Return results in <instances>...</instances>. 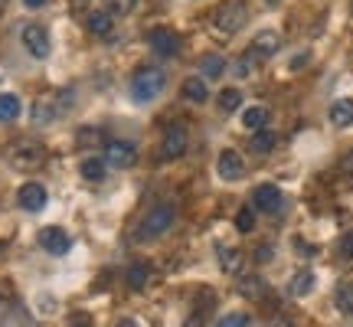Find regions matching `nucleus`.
<instances>
[{
	"mask_svg": "<svg viewBox=\"0 0 353 327\" xmlns=\"http://www.w3.org/2000/svg\"><path fill=\"white\" fill-rule=\"evenodd\" d=\"M174 216H176V203H170V200L154 203L151 210L144 213V219L138 223V229H134V242H154V239H161L167 229L174 226Z\"/></svg>",
	"mask_w": 353,
	"mask_h": 327,
	"instance_id": "obj_1",
	"label": "nucleus"
},
{
	"mask_svg": "<svg viewBox=\"0 0 353 327\" xmlns=\"http://www.w3.org/2000/svg\"><path fill=\"white\" fill-rule=\"evenodd\" d=\"M164 86H167L164 69L144 66V69H138V72H134V79H131V99L138 101V105H151V101L164 92Z\"/></svg>",
	"mask_w": 353,
	"mask_h": 327,
	"instance_id": "obj_2",
	"label": "nucleus"
},
{
	"mask_svg": "<svg viewBox=\"0 0 353 327\" xmlns=\"http://www.w3.org/2000/svg\"><path fill=\"white\" fill-rule=\"evenodd\" d=\"M7 161H10V167L30 174V170H37V167L46 164V148L33 138H17L10 148H7Z\"/></svg>",
	"mask_w": 353,
	"mask_h": 327,
	"instance_id": "obj_3",
	"label": "nucleus"
},
{
	"mask_svg": "<svg viewBox=\"0 0 353 327\" xmlns=\"http://www.w3.org/2000/svg\"><path fill=\"white\" fill-rule=\"evenodd\" d=\"M245 23H249V7H245L242 0H226V3H219L213 13L216 37H232V33H239Z\"/></svg>",
	"mask_w": 353,
	"mask_h": 327,
	"instance_id": "obj_4",
	"label": "nucleus"
},
{
	"mask_svg": "<svg viewBox=\"0 0 353 327\" xmlns=\"http://www.w3.org/2000/svg\"><path fill=\"white\" fill-rule=\"evenodd\" d=\"M138 164V148L131 141H108L105 144V167H114V170H128Z\"/></svg>",
	"mask_w": 353,
	"mask_h": 327,
	"instance_id": "obj_5",
	"label": "nucleus"
},
{
	"mask_svg": "<svg viewBox=\"0 0 353 327\" xmlns=\"http://www.w3.org/2000/svg\"><path fill=\"white\" fill-rule=\"evenodd\" d=\"M187 144H190V135L183 125H167L164 138H161V157L164 161H176L187 154Z\"/></svg>",
	"mask_w": 353,
	"mask_h": 327,
	"instance_id": "obj_6",
	"label": "nucleus"
},
{
	"mask_svg": "<svg viewBox=\"0 0 353 327\" xmlns=\"http://www.w3.org/2000/svg\"><path fill=\"white\" fill-rule=\"evenodd\" d=\"M148 46H151L157 56L170 59V56H176V50H180V37H176L174 30H167V26H154V30H148Z\"/></svg>",
	"mask_w": 353,
	"mask_h": 327,
	"instance_id": "obj_7",
	"label": "nucleus"
},
{
	"mask_svg": "<svg viewBox=\"0 0 353 327\" xmlns=\"http://www.w3.org/2000/svg\"><path fill=\"white\" fill-rule=\"evenodd\" d=\"M20 39H23L26 52H30L33 59H46V56H50V33H46V30H43L39 23L23 26V33H20Z\"/></svg>",
	"mask_w": 353,
	"mask_h": 327,
	"instance_id": "obj_8",
	"label": "nucleus"
},
{
	"mask_svg": "<svg viewBox=\"0 0 353 327\" xmlns=\"http://www.w3.org/2000/svg\"><path fill=\"white\" fill-rule=\"evenodd\" d=\"M281 206H285V197H281V190H278L275 184H262V187H255V193H252V210L275 216Z\"/></svg>",
	"mask_w": 353,
	"mask_h": 327,
	"instance_id": "obj_9",
	"label": "nucleus"
},
{
	"mask_svg": "<svg viewBox=\"0 0 353 327\" xmlns=\"http://www.w3.org/2000/svg\"><path fill=\"white\" fill-rule=\"evenodd\" d=\"M39 246L50 252V255H65V252L72 249V239H69V232L59 226H46L39 229Z\"/></svg>",
	"mask_w": 353,
	"mask_h": 327,
	"instance_id": "obj_10",
	"label": "nucleus"
},
{
	"mask_svg": "<svg viewBox=\"0 0 353 327\" xmlns=\"http://www.w3.org/2000/svg\"><path fill=\"white\" fill-rule=\"evenodd\" d=\"M216 308V291L213 288H203L196 298H193V317H187V327H203L210 321Z\"/></svg>",
	"mask_w": 353,
	"mask_h": 327,
	"instance_id": "obj_11",
	"label": "nucleus"
},
{
	"mask_svg": "<svg viewBox=\"0 0 353 327\" xmlns=\"http://www.w3.org/2000/svg\"><path fill=\"white\" fill-rule=\"evenodd\" d=\"M17 203L23 206L26 213H39L43 206H46V187L43 184H23V187L17 190Z\"/></svg>",
	"mask_w": 353,
	"mask_h": 327,
	"instance_id": "obj_12",
	"label": "nucleus"
},
{
	"mask_svg": "<svg viewBox=\"0 0 353 327\" xmlns=\"http://www.w3.org/2000/svg\"><path fill=\"white\" fill-rule=\"evenodd\" d=\"M278 46H281V37H278L275 30H262V33H255L249 56H252V59H272L278 52Z\"/></svg>",
	"mask_w": 353,
	"mask_h": 327,
	"instance_id": "obj_13",
	"label": "nucleus"
},
{
	"mask_svg": "<svg viewBox=\"0 0 353 327\" xmlns=\"http://www.w3.org/2000/svg\"><path fill=\"white\" fill-rule=\"evenodd\" d=\"M216 170H219V177L223 180H242V174H245V161H242L239 151H223L219 154V161H216Z\"/></svg>",
	"mask_w": 353,
	"mask_h": 327,
	"instance_id": "obj_14",
	"label": "nucleus"
},
{
	"mask_svg": "<svg viewBox=\"0 0 353 327\" xmlns=\"http://www.w3.org/2000/svg\"><path fill=\"white\" fill-rule=\"evenodd\" d=\"M59 118V105L52 99H39L37 105H33V112H30V121L37 128H46V125H52Z\"/></svg>",
	"mask_w": 353,
	"mask_h": 327,
	"instance_id": "obj_15",
	"label": "nucleus"
},
{
	"mask_svg": "<svg viewBox=\"0 0 353 327\" xmlns=\"http://www.w3.org/2000/svg\"><path fill=\"white\" fill-rule=\"evenodd\" d=\"M330 125H337V128L353 125V99H337L330 105Z\"/></svg>",
	"mask_w": 353,
	"mask_h": 327,
	"instance_id": "obj_16",
	"label": "nucleus"
},
{
	"mask_svg": "<svg viewBox=\"0 0 353 327\" xmlns=\"http://www.w3.org/2000/svg\"><path fill=\"white\" fill-rule=\"evenodd\" d=\"M151 278H154V272H151V265H144V262H138V265H131V268H128V275H125V281H128V288H134V291H141V288H148V285H151Z\"/></svg>",
	"mask_w": 353,
	"mask_h": 327,
	"instance_id": "obj_17",
	"label": "nucleus"
},
{
	"mask_svg": "<svg viewBox=\"0 0 353 327\" xmlns=\"http://www.w3.org/2000/svg\"><path fill=\"white\" fill-rule=\"evenodd\" d=\"M183 99L193 101V105H203V101L210 99V88H206V79L190 76L187 82H183Z\"/></svg>",
	"mask_w": 353,
	"mask_h": 327,
	"instance_id": "obj_18",
	"label": "nucleus"
},
{
	"mask_svg": "<svg viewBox=\"0 0 353 327\" xmlns=\"http://www.w3.org/2000/svg\"><path fill=\"white\" fill-rule=\"evenodd\" d=\"M85 26H88V33H95V37H108L112 33V13L92 10L85 17Z\"/></svg>",
	"mask_w": 353,
	"mask_h": 327,
	"instance_id": "obj_19",
	"label": "nucleus"
},
{
	"mask_svg": "<svg viewBox=\"0 0 353 327\" xmlns=\"http://www.w3.org/2000/svg\"><path fill=\"white\" fill-rule=\"evenodd\" d=\"M200 72L203 79H219L226 72V59L216 56V52H206V56H200Z\"/></svg>",
	"mask_w": 353,
	"mask_h": 327,
	"instance_id": "obj_20",
	"label": "nucleus"
},
{
	"mask_svg": "<svg viewBox=\"0 0 353 327\" xmlns=\"http://www.w3.org/2000/svg\"><path fill=\"white\" fill-rule=\"evenodd\" d=\"M79 174L85 177L88 184H101V180H105V161H99V157H85L82 167H79Z\"/></svg>",
	"mask_w": 353,
	"mask_h": 327,
	"instance_id": "obj_21",
	"label": "nucleus"
},
{
	"mask_svg": "<svg viewBox=\"0 0 353 327\" xmlns=\"http://www.w3.org/2000/svg\"><path fill=\"white\" fill-rule=\"evenodd\" d=\"M265 121H268V112H265L262 105H252V108H245V115H242V125L249 128V131H265Z\"/></svg>",
	"mask_w": 353,
	"mask_h": 327,
	"instance_id": "obj_22",
	"label": "nucleus"
},
{
	"mask_svg": "<svg viewBox=\"0 0 353 327\" xmlns=\"http://www.w3.org/2000/svg\"><path fill=\"white\" fill-rule=\"evenodd\" d=\"M242 262H245V255H242L239 249H223L219 252V265H223V272H229V275H239Z\"/></svg>",
	"mask_w": 353,
	"mask_h": 327,
	"instance_id": "obj_23",
	"label": "nucleus"
},
{
	"mask_svg": "<svg viewBox=\"0 0 353 327\" xmlns=\"http://www.w3.org/2000/svg\"><path fill=\"white\" fill-rule=\"evenodd\" d=\"M314 272H298V275L291 278V295L294 298H304V295H311L314 291Z\"/></svg>",
	"mask_w": 353,
	"mask_h": 327,
	"instance_id": "obj_24",
	"label": "nucleus"
},
{
	"mask_svg": "<svg viewBox=\"0 0 353 327\" xmlns=\"http://www.w3.org/2000/svg\"><path fill=\"white\" fill-rule=\"evenodd\" d=\"M334 304H337V311H341V315H353V281H343L341 288H337Z\"/></svg>",
	"mask_w": 353,
	"mask_h": 327,
	"instance_id": "obj_25",
	"label": "nucleus"
},
{
	"mask_svg": "<svg viewBox=\"0 0 353 327\" xmlns=\"http://www.w3.org/2000/svg\"><path fill=\"white\" fill-rule=\"evenodd\" d=\"M20 115V99L10 92H0V121H13Z\"/></svg>",
	"mask_w": 353,
	"mask_h": 327,
	"instance_id": "obj_26",
	"label": "nucleus"
},
{
	"mask_svg": "<svg viewBox=\"0 0 353 327\" xmlns=\"http://www.w3.org/2000/svg\"><path fill=\"white\" fill-rule=\"evenodd\" d=\"M242 105V92L239 88H223V92H219V112H236V108H239Z\"/></svg>",
	"mask_w": 353,
	"mask_h": 327,
	"instance_id": "obj_27",
	"label": "nucleus"
},
{
	"mask_svg": "<svg viewBox=\"0 0 353 327\" xmlns=\"http://www.w3.org/2000/svg\"><path fill=\"white\" fill-rule=\"evenodd\" d=\"M79 148H99L101 141H105V135H101V128H82L76 135Z\"/></svg>",
	"mask_w": 353,
	"mask_h": 327,
	"instance_id": "obj_28",
	"label": "nucleus"
},
{
	"mask_svg": "<svg viewBox=\"0 0 353 327\" xmlns=\"http://www.w3.org/2000/svg\"><path fill=\"white\" fill-rule=\"evenodd\" d=\"M239 291H242V295H245V298H262V295H265V291H268V288H265V281H262V278H259V275H252V278H242Z\"/></svg>",
	"mask_w": 353,
	"mask_h": 327,
	"instance_id": "obj_29",
	"label": "nucleus"
},
{
	"mask_svg": "<svg viewBox=\"0 0 353 327\" xmlns=\"http://www.w3.org/2000/svg\"><path fill=\"white\" fill-rule=\"evenodd\" d=\"M275 148V135L272 131H255L252 135V151L255 154H268Z\"/></svg>",
	"mask_w": 353,
	"mask_h": 327,
	"instance_id": "obj_30",
	"label": "nucleus"
},
{
	"mask_svg": "<svg viewBox=\"0 0 353 327\" xmlns=\"http://www.w3.org/2000/svg\"><path fill=\"white\" fill-rule=\"evenodd\" d=\"M134 3H138V0H105V13H112V17H125V13L134 10Z\"/></svg>",
	"mask_w": 353,
	"mask_h": 327,
	"instance_id": "obj_31",
	"label": "nucleus"
},
{
	"mask_svg": "<svg viewBox=\"0 0 353 327\" xmlns=\"http://www.w3.org/2000/svg\"><path fill=\"white\" fill-rule=\"evenodd\" d=\"M236 226H239V232H252L255 229V210L252 206H242L239 216H236Z\"/></svg>",
	"mask_w": 353,
	"mask_h": 327,
	"instance_id": "obj_32",
	"label": "nucleus"
},
{
	"mask_svg": "<svg viewBox=\"0 0 353 327\" xmlns=\"http://www.w3.org/2000/svg\"><path fill=\"white\" fill-rule=\"evenodd\" d=\"M216 327H249V315H242V311H232V315H226L223 321H216Z\"/></svg>",
	"mask_w": 353,
	"mask_h": 327,
	"instance_id": "obj_33",
	"label": "nucleus"
},
{
	"mask_svg": "<svg viewBox=\"0 0 353 327\" xmlns=\"http://www.w3.org/2000/svg\"><path fill=\"white\" fill-rule=\"evenodd\" d=\"M337 255L347 259V262H353V232H343L341 236V242H337Z\"/></svg>",
	"mask_w": 353,
	"mask_h": 327,
	"instance_id": "obj_34",
	"label": "nucleus"
},
{
	"mask_svg": "<svg viewBox=\"0 0 353 327\" xmlns=\"http://www.w3.org/2000/svg\"><path fill=\"white\" fill-rule=\"evenodd\" d=\"M252 56H249V52H245V56H242V59H236V63H232V76H239V79H245L249 76V69H252Z\"/></svg>",
	"mask_w": 353,
	"mask_h": 327,
	"instance_id": "obj_35",
	"label": "nucleus"
},
{
	"mask_svg": "<svg viewBox=\"0 0 353 327\" xmlns=\"http://www.w3.org/2000/svg\"><path fill=\"white\" fill-rule=\"evenodd\" d=\"M65 327H92V317H88L85 311H76V315L65 321Z\"/></svg>",
	"mask_w": 353,
	"mask_h": 327,
	"instance_id": "obj_36",
	"label": "nucleus"
},
{
	"mask_svg": "<svg viewBox=\"0 0 353 327\" xmlns=\"http://www.w3.org/2000/svg\"><path fill=\"white\" fill-rule=\"evenodd\" d=\"M255 259H259V262H268V259H272V246H259Z\"/></svg>",
	"mask_w": 353,
	"mask_h": 327,
	"instance_id": "obj_37",
	"label": "nucleus"
},
{
	"mask_svg": "<svg viewBox=\"0 0 353 327\" xmlns=\"http://www.w3.org/2000/svg\"><path fill=\"white\" fill-rule=\"evenodd\" d=\"M341 170H343V174H353V151H350V154H347V157H343V161H341Z\"/></svg>",
	"mask_w": 353,
	"mask_h": 327,
	"instance_id": "obj_38",
	"label": "nucleus"
},
{
	"mask_svg": "<svg viewBox=\"0 0 353 327\" xmlns=\"http://www.w3.org/2000/svg\"><path fill=\"white\" fill-rule=\"evenodd\" d=\"M265 327H294V324H291L288 317H275V321H268Z\"/></svg>",
	"mask_w": 353,
	"mask_h": 327,
	"instance_id": "obj_39",
	"label": "nucleus"
},
{
	"mask_svg": "<svg viewBox=\"0 0 353 327\" xmlns=\"http://www.w3.org/2000/svg\"><path fill=\"white\" fill-rule=\"evenodd\" d=\"M26 7H30V10H39V7H43V3H46V0H23Z\"/></svg>",
	"mask_w": 353,
	"mask_h": 327,
	"instance_id": "obj_40",
	"label": "nucleus"
},
{
	"mask_svg": "<svg viewBox=\"0 0 353 327\" xmlns=\"http://www.w3.org/2000/svg\"><path fill=\"white\" fill-rule=\"evenodd\" d=\"M118 327H138V321H131V317H125V321H118Z\"/></svg>",
	"mask_w": 353,
	"mask_h": 327,
	"instance_id": "obj_41",
	"label": "nucleus"
},
{
	"mask_svg": "<svg viewBox=\"0 0 353 327\" xmlns=\"http://www.w3.org/2000/svg\"><path fill=\"white\" fill-rule=\"evenodd\" d=\"M0 249H3V242H0Z\"/></svg>",
	"mask_w": 353,
	"mask_h": 327,
	"instance_id": "obj_42",
	"label": "nucleus"
}]
</instances>
